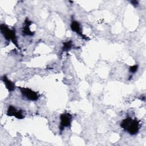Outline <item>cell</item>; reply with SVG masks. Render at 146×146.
Listing matches in <instances>:
<instances>
[{"instance_id":"4","label":"cell","mask_w":146,"mask_h":146,"mask_svg":"<svg viewBox=\"0 0 146 146\" xmlns=\"http://www.w3.org/2000/svg\"><path fill=\"white\" fill-rule=\"evenodd\" d=\"M72 115L68 112H64L62 113L60 116V126L59 129L62 132L65 127H70L71 125V123L72 121Z\"/></svg>"},{"instance_id":"1","label":"cell","mask_w":146,"mask_h":146,"mask_svg":"<svg viewBox=\"0 0 146 146\" xmlns=\"http://www.w3.org/2000/svg\"><path fill=\"white\" fill-rule=\"evenodd\" d=\"M120 127L131 135H135L140 129V122L136 119L127 117L121 121Z\"/></svg>"},{"instance_id":"10","label":"cell","mask_w":146,"mask_h":146,"mask_svg":"<svg viewBox=\"0 0 146 146\" xmlns=\"http://www.w3.org/2000/svg\"><path fill=\"white\" fill-rule=\"evenodd\" d=\"M137 70H138V65L137 64L132 66L129 68V71L131 73H135L137 71Z\"/></svg>"},{"instance_id":"11","label":"cell","mask_w":146,"mask_h":146,"mask_svg":"<svg viewBox=\"0 0 146 146\" xmlns=\"http://www.w3.org/2000/svg\"><path fill=\"white\" fill-rule=\"evenodd\" d=\"M131 3L132 4L133 6H134L135 7H137L139 5V2L138 1H131Z\"/></svg>"},{"instance_id":"9","label":"cell","mask_w":146,"mask_h":146,"mask_svg":"<svg viewBox=\"0 0 146 146\" xmlns=\"http://www.w3.org/2000/svg\"><path fill=\"white\" fill-rule=\"evenodd\" d=\"M74 47L73 43L72 40H68L67 42H65L63 43V46L62 47V52L65 51H68L71 49H72Z\"/></svg>"},{"instance_id":"7","label":"cell","mask_w":146,"mask_h":146,"mask_svg":"<svg viewBox=\"0 0 146 146\" xmlns=\"http://www.w3.org/2000/svg\"><path fill=\"white\" fill-rule=\"evenodd\" d=\"M32 22L30 21L28 18H26L24 21V25L22 27V34L25 35L33 36L34 34V32L31 31L30 29V26L31 25Z\"/></svg>"},{"instance_id":"2","label":"cell","mask_w":146,"mask_h":146,"mask_svg":"<svg viewBox=\"0 0 146 146\" xmlns=\"http://www.w3.org/2000/svg\"><path fill=\"white\" fill-rule=\"evenodd\" d=\"M0 30L4 38L6 40L8 41L11 40V42L14 43V44L20 50V47L18 43L17 38L15 34V31L14 28H13L12 29H10L9 28V27L6 25L2 23L0 25Z\"/></svg>"},{"instance_id":"8","label":"cell","mask_w":146,"mask_h":146,"mask_svg":"<svg viewBox=\"0 0 146 146\" xmlns=\"http://www.w3.org/2000/svg\"><path fill=\"white\" fill-rule=\"evenodd\" d=\"M1 80L3 82V83L5 84L6 88L7 89V90L9 92L14 91L16 88V86L15 85V83L13 82H11L10 79H8V78L6 75H3L1 77Z\"/></svg>"},{"instance_id":"6","label":"cell","mask_w":146,"mask_h":146,"mask_svg":"<svg viewBox=\"0 0 146 146\" xmlns=\"http://www.w3.org/2000/svg\"><path fill=\"white\" fill-rule=\"evenodd\" d=\"M70 27L72 31L75 32L78 35H79L82 39L86 40H90V38L88 36H87L86 35H85L83 34V33L82 31L81 27L80 26V24L78 21H72L71 25H70Z\"/></svg>"},{"instance_id":"5","label":"cell","mask_w":146,"mask_h":146,"mask_svg":"<svg viewBox=\"0 0 146 146\" xmlns=\"http://www.w3.org/2000/svg\"><path fill=\"white\" fill-rule=\"evenodd\" d=\"M7 115L9 116H14L18 119H23L25 118L23 111L21 110H17L13 106H9L7 111Z\"/></svg>"},{"instance_id":"3","label":"cell","mask_w":146,"mask_h":146,"mask_svg":"<svg viewBox=\"0 0 146 146\" xmlns=\"http://www.w3.org/2000/svg\"><path fill=\"white\" fill-rule=\"evenodd\" d=\"M18 88L20 90L22 96L27 100L30 101H36L38 100L39 95L36 92L27 87H18Z\"/></svg>"}]
</instances>
